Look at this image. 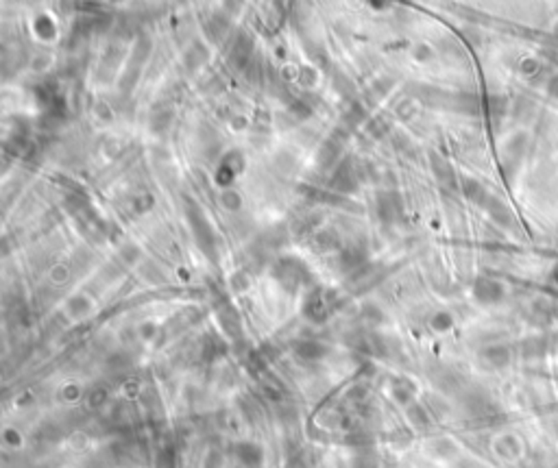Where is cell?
Wrapping results in <instances>:
<instances>
[{
	"label": "cell",
	"instance_id": "3957f363",
	"mask_svg": "<svg viewBox=\"0 0 558 468\" xmlns=\"http://www.w3.org/2000/svg\"><path fill=\"white\" fill-rule=\"evenodd\" d=\"M547 92H550L554 98H558V76H552V79H550V83H547Z\"/></svg>",
	"mask_w": 558,
	"mask_h": 468
},
{
	"label": "cell",
	"instance_id": "7a4b0ae2",
	"mask_svg": "<svg viewBox=\"0 0 558 468\" xmlns=\"http://www.w3.org/2000/svg\"><path fill=\"white\" fill-rule=\"evenodd\" d=\"M482 359H485L491 368H504L511 364L513 353L506 344H493V347H487L485 351H482Z\"/></svg>",
	"mask_w": 558,
	"mask_h": 468
},
{
	"label": "cell",
	"instance_id": "277c9868",
	"mask_svg": "<svg viewBox=\"0 0 558 468\" xmlns=\"http://www.w3.org/2000/svg\"><path fill=\"white\" fill-rule=\"evenodd\" d=\"M550 281H552V283L556 285V288H558V264L552 268V272H550Z\"/></svg>",
	"mask_w": 558,
	"mask_h": 468
},
{
	"label": "cell",
	"instance_id": "5b68a950",
	"mask_svg": "<svg viewBox=\"0 0 558 468\" xmlns=\"http://www.w3.org/2000/svg\"><path fill=\"white\" fill-rule=\"evenodd\" d=\"M556 35H558V27H556Z\"/></svg>",
	"mask_w": 558,
	"mask_h": 468
},
{
	"label": "cell",
	"instance_id": "6da1fadb",
	"mask_svg": "<svg viewBox=\"0 0 558 468\" xmlns=\"http://www.w3.org/2000/svg\"><path fill=\"white\" fill-rule=\"evenodd\" d=\"M473 294L480 303L493 305V303H499L504 299V285L491 277H480L473 285Z\"/></svg>",
	"mask_w": 558,
	"mask_h": 468
}]
</instances>
